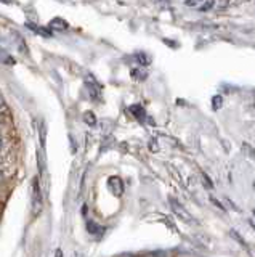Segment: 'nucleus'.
Returning a JSON list of instances; mask_svg holds the SVG:
<instances>
[{"label": "nucleus", "mask_w": 255, "mask_h": 257, "mask_svg": "<svg viewBox=\"0 0 255 257\" xmlns=\"http://www.w3.org/2000/svg\"><path fill=\"white\" fill-rule=\"evenodd\" d=\"M50 28H55V29H68V23H66L65 20L55 18V20L50 23Z\"/></svg>", "instance_id": "obj_6"}, {"label": "nucleus", "mask_w": 255, "mask_h": 257, "mask_svg": "<svg viewBox=\"0 0 255 257\" xmlns=\"http://www.w3.org/2000/svg\"><path fill=\"white\" fill-rule=\"evenodd\" d=\"M4 104H5V103H4V98L0 96V108H4Z\"/></svg>", "instance_id": "obj_17"}, {"label": "nucleus", "mask_w": 255, "mask_h": 257, "mask_svg": "<svg viewBox=\"0 0 255 257\" xmlns=\"http://www.w3.org/2000/svg\"><path fill=\"white\" fill-rule=\"evenodd\" d=\"M87 227H89V231L90 233H97L98 230H100V227H97L93 222H87Z\"/></svg>", "instance_id": "obj_11"}, {"label": "nucleus", "mask_w": 255, "mask_h": 257, "mask_svg": "<svg viewBox=\"0 0 255 257\" xmlns=\"http://www.w3.org/2000/svg\"><path fill=\"white\" fill-rule=\"evenodd\" d=\"M130 111L133 112V116L137 117L138 120H145V117H146V111L143 109L140 104H133V106L130 108Z\"/></svg>", "instance_id": "obj_4"}, {"label": "nucleus", "mask_w": 255, "mask_h": 257, "mask_svg": "<svg viewBox=\"0 0 255 257\" xmlns=\"http://www.w3.org/2000/svg\"><path fill=\"white\" fill-rule=\"evenodd\" d=\"M108 187L111 188V191H113L116 196H121L122 193H124V182H122L121 177H116V175L109 177V179H108Z\"/></svg>", "instance_id": "obj_3"}, {"label": "nucleus", "mask_w": 255, "mask_h": 257, "mask_svg": "<svg viewBox=\"0 0 255 257\" xmlns=\"http://www.w3.org/2000/svg\"><path fill=\"white\" fill-rule=\"evenodd\" d=\"M84 119H85L90 125L95 124V116H93V112H90V111H87V112H85V114H84Z\"/></svg>", "instance_id": "obj_9"}, {"label": "nucleus", "mask_w": 255, "mask_h": 257, "mask_svg": "<svg viewBox=\"0 0 255 257\" xmlns=\"http://www.w3.org/2000/svg\"><path fill=\"white\" fill-rule=\"evenodd\" d=\"M55 257H63V251H61V249H57V252H55Z\"/></svg>", "instance_id": "obj_15"}, {"label": "nucleus", "mask_w": 255, "mask_h": 257, "mask_svg": "<svg viewBox=\"0 0 255 257\" xmlns=\"http://www.w3.org/2000/svg\"><path fill=\"white\" fill-rule=\"evenodd\" d=\"M213 5H215L213 2H205V4H202V5H199V12H209Z\"/></svg>", "instance_id": "obj_10"}, {"label": "nucleus", "mask_w": 255, "mask_h": 257, "mask_svg": "<svg viewBox=\"0 0 255 257\" xmlns=\"http://www.w3.org/2000/svg\"><path fill=\"white\" fill-rule=\"evenodd\" d=\"M170 206H172V211L175 212V215H178L181 220H185V222H191V215L189 212L186 211L185 207H183L177 199H170Z\"/></svg>", "instance_id": "obj_2"}, {"label": "nucleus", "mask_w": 255, "mask_h": 257, "mask_svg": "<svg viewBox=\"0 0 255 257\" xmlns=\"http://www.w3.org/2000/svg\"><path fill=\"white\" fill-rule=\"evenodd\" d=\"M253 215H255V211H253Z\"/></svg>", "instance_id": "obj_19"}, {"label": "nucleus", "mask_w": 255, "mask_h": 257, "mask_svg": "<svg viewBox=\"0 0 255 257\" xmlns=\"http://www.w3.org/2000/svg\"><path fill=\"white\" fill-rule=\"evenodd\" d=\"M229 236L233 238V239H236V241H237V244H241V246H242V247L245 249V251H247V249H249V244L245 243V239H244V238H242L241 235H239V233H237L236 230H233V228H231V230H229Z\"/></svg>", "instance_id": "obj_5"}, {"label": "nucleus", "mask_w": 255, "mask_h": 257, "mask_svg": "<svg viewBox=\"0 0 255 257\" xmlns=\"http://www.w3.org/2000/svg\"><path fill=\"white\" fill-rule=\"evenodd\" d=\"M4 148V139H2V135H0V151H2Z\"/></svg>", "instance_id": "obj_16"}, {"label": "nucleus", "mask_w": 255, "mask_h": 257, "mask_svg": "<svg viewBox=\"0 0 255 257\" xmlns=\"http://www.w3.org/2000/svg\"><path fill=\"white\" fill-rule=\"evenodd\" d=\"M202 179H204V185H207V188H213V183L210 182V179H209V175H205V174H202Z\"/></svg>", "instance_id": "obj_12"}, {"label": "nucleus", "mask_w": 255, "mask_h": 257, "mask_svg": "<svg viewBox=\"0 0 255 257\" xmlns=\"http://www.w3.org/2000/svg\"><path fill=\"white\" fill-rule=\"evenodd\" d=\"M44 209V199H42V191H41V185L39 180L34 179L33 182V214L39 215Z\"/></svg>", "instance_id": "obj_1"}, {"label": "nucleus", "mask_w": 255, "mask_h": 257, "mask_svg": "<svg viewBox=\"0 0 255 257\" xmlns=\"http://www.w3.org/2000/svg\"><path fill=\"white\" fill-rule=\"evenodd\" d=\"M242 151H245V155L249 156L250 159H255V150L250 147L249 143H242Z\"/></svg>", "instance_id": "obj_7"}, {"label": "nucleus", "mask_w": 255, "mask_h": 257, "mask_svg": "<svg viewBox=\"0 0 255 257\" xmlns=\"http://www.w3.org/2000/svg\"><path fill=\"white\" fill-rule=\"evenodd\" d=\"M226 203H228V204H229L231 207H233V209H234V211H236V212H239V211H241V209H239V207H237V206H236V204L233 203V201H231V199H229V198H226Z\"/></svg>", "instance_id": "obj_14"}, {"label": "nucleus", "mask_w": 255, "mask_h": 257, "mask_svg": "<svg viewBox=\"0 0 255 257\" xmlns=\"http://www.w3.org/2000/svg\"><path fill=\"white\" fill-rule=\"evenodd\" d=\"M4 180V175H2V172H0V182H2Z\"/></svg>", "instance_id": "obj_18"}, {"label": "nucleus", "mask_w": 255, "mask_h": 257, "mask_svg": "<svg viewBox=\"0 0 255 257\" xmlns=\"http://www.w3.org/2000/svg\"><path fill=\"white\" fill-rule=\"evenodd\" d=\"M210 201H212V203H213L215 206H217V207H220V209H221V211H225V206H223V204L220 203V201H218V199H215V198H210Z\"/></svg>", "instance_id": "obj_13"}, {"label": "nucleus", "mask_w": 255, "mask_h": 257, "mask_svg": "<svg viewBox=\"0 0 255 257\" xmlns=\"http://www.w3.org/2000/svg\"><path fill=\"white\" fill-rule=\"evenodd\" d=\"M221 104H223V98H221L220 95H215L213 98H212V108L217 111V109L221 108Z\"/></svg>", "instance_id": "obj_8"}]
</instances>
